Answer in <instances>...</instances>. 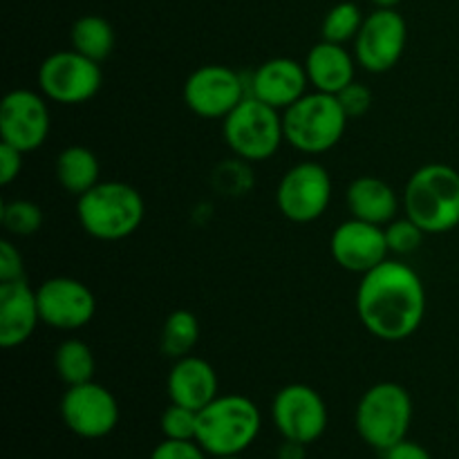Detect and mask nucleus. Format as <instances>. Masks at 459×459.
<instances>
[{
  "instance_id": "1",
  "label": "nucleus",
  "mask_w": 459,
  "mask_h": 459,
  "mask_svg": "<svg viewBox=\"0 0 459 459\" xmlns=\"http://www.w3.org/2000/svg\"><path fill=\"white\" fill-rule=\"evenodd\" d=\"M426 287L420 273L402 260L388 258L361 276L357 314L375 339L402 343L417 334L426 316Z\"/></svg>"
},
{
  "instance_id": "2",
  "label": "nucleus",
  "mask_w": 459,
  "mask_h": 459,
  "mask_svg": "<svg viewBox=\"0 0 459 459\" xmlns=\"http://www.w3.org/2000/svg\"><path fill=\"white\" fill-rule=\"evenodd\" d=\"M76 218L94 240L119 242L137 233L146 218V204L134 186L108 179L76 197Z\"/></svg>"
},
{
  "instance_id": "3",
  "label": "nucleus",
  "mask_w": 459,
  "mask_h": 459,
  "mask_svg": "<svg viewBox=\"0 0 459 459\" xmlns=\"http://www.w3.org/2000/svg\"><path fill=\"white\" fill-rule=\"evenodd\" d=\"M402 206L426 236L453 231L459 227V173L448 164L421 166L403 186Z\"/></svg>"
},
{
  "instance_id": "4",
  "label": "nucleus",
  "mask_w": 459,
  "mask_h": 459,
  "mask_svg": "<svg viewBox=\"0 0 459 459\" xmlns=\"http://www.w3.org/2000/svg\"><path fill=\"white\" fill-rule=\"evenodd\" d=\"M263 412L245 394H218L197 412L195 442L211 457L242 455L258 439Z\"/></svg>"
},
{
  "instance_id": "5",
  "label": "nucleus",
  "mask_w": 459,
  "mask_h": 459,
  "mask_svg": "<svg viewBox=\"0 0 459 459\" xmlns=\"http://www.w3.org/2000/svg\"><path fill=\"white\" fill-rule=\"evenodd\" d=\"M348 115L334 94L307 92L282 110L285 142L303 155H323L343 139Z\"/></svg>"
},
{
  "instance_id": "6",
  "label": "nucleus",
  "mask_w": 459,
  "mask_h": 459,
  "mask_svg": "<svg viewBox=\"0 0 459 459\" xmlns=\"http://www.w3.org/2000/svg\"><path fill=\"white\" fill-rule=\"evenodd\" d=\"M412 415V397L402 384L381 381L370 385L359 399L354 412L357 433L375 451H385L408 437Z\"/></svg>"
},
{
  "instance_id": "7",
  "label": "nucleus",
  "mask_w": 459,
  "mask_h": 459,
  "mask_svg": "<svg viewBox=\"0 0 459 459\" xmlns=\"http://www.w3.org/2000/svg\"><path fill=\"white\" fill-rule=\"evenodd\" d=\"M222 137L238 160L249 164L272 160L285 142L282 112L249 94L222 119Z\"/></svg>"
},
{
  "instance_id": "8",
  "label": "nucleus",
  "mask_w": 459,
  "mask_h": 459,
  "mask_svg": "<svg viewBox=\"0 0 459 459\" xmlns=\"http://www.w3.org/2000/svg\"><path fill=\"white\" fill-rule=\"evenodd\" d=\"M103 85L101 63L76 49L54 52L40 63L39 88L45 99L58 106H81L92 101Z\"/></svg>"
},
{
  "instance_id": "9",
  "label": "nucleus",
  "mask_w": 459,
  "mask_h": 459,
  "mask_svg": "<svg viewBox=\"0 0 459 459\" xmlns=\"http://www.w3.org/2000/svg\"><path fill=\"white\" fill-rule=\"evenodd\" d=\"M332 178L323 164L314 160L299 161L281 178L276 188V206L285 220L294 224L316 222L332 202Z\"/></svg>"
},
{
  "instance_id": "10",
  "label": "nucleus",
  "mask_w": 459,
  "mask_h": 459,
  "mask_svg": "<svg viewBox=\"0 0 459 459\" xmlns=\"http://www.w3.org/2000/svg\"><path fill=\"white\" fill-rule=\"evenodd\" d=\"M184 103L202 119H227L247 97L249 81L229 65H202L184 83Z\"/></svg>"
},
{
  "instance_id": "11",
  "label": "nucleus",
  "mask_w": 459,
  "mask_h": 459,
  "mask_svg": "<svg viewBox=\"0 0 459 459\" xmlns=\"http://www.w3.org/2000/svg\"><path fill=\"white\" fill-rule=\"evenodd\" d=\"M406 45V18L397 9H375L354 39V56L370 74H385L402 61Z\"/></svg>"
},
{
  "instance_id": "12",
  "label": "nucleus",
  "mask_w": 459,
  "mask_h": 459,
  "mask_svg": "<svg viewBox=\"0 0 459 459\" xmlns=\"http://www.w3.org/2000/svg\"><path fill=\"white\" fill-rule=\"evenodd\" d=\"M272 420L282 439L314 444L327 430V403L318 390L307 384H287L272 402Z\"/></svg>"
},
{
  "instance_id": "13",
  "label": "nucleus",
  "mask_w": 459,
  "mask_h": 459,
  "mask_svg": "<svg viewBox=\"0 0 459 459\" xmlns=\"http://www.w3.org/2000/svg\"><path fill=\"white\" fill-rule=\"evenodd\" d=\"M52 130L48 99L43 92L16 88L0 103V139L21 152H34L48 142Z\"/></svg>"
},
{
  "instance_id": "14",
  "label": "nucleus",
  "mask_w": 459,
  "mask_h": 459,
  "mask_svg": "<svg viewBox=\"0 0 459 459\" xmlns=\"http://www.w3.org/2000/svg\"><path fill=\"white\" fill-rule=\"evenodd\" d=\"M119 402L106 385H70L61 399V420L81 439H103L119 424Z\"/></svg>"
},
{
  "instance_id": "15",
  "label": "nucleus",
  "mask_w": 459,
  "mask_h": 459,
  "mask_svg": "<svg viewBox=\"0 0 459 459\" xmlns=\"http://www.w3.org/2000/svg\"><path fill=\"white\" fill-rule=\"evenodd\" d=\"M40 323L61 332H74L90 325L97 314L94 291L79 278L54 276L36 290Z\"/></svg>"
},
{
  "instance_id": "16",
  "label": "nucleus",
  "mask_w": 459,
  "mask_h": 459,
  "mask_svg": "<svg viewBox=\"0 0 459 459\" xmlns=\"http://www.w3.org/2000/svg\"><path fill=\"white\" fill-rule=\"evenodd\" d=\"M330 254L341 269L366 276L390 258L385 229L357 218L345 220L332 231Z\"/></svg>"
},
{
  "instance_id": "17",
  "label": "nucleus",
  "mask_w": 459,
  "mask_h": 459,
  "mask_svg": "<svg viewBox=\"0 0 459 459\" xmlns=\"http://www.w3.org/2000/svg\"><path fill=\"white\" fill-rule=\"evenodd\" d=\"M249 94L276 110H287L307 94L309 79L305 63L296 58H269L249 74Z\"/></svg>"
},
{
  "instance_id": "18",
  "label": "nucleus",
  "mask_w": 459,
  "mask_h": 459,
  "mask_svg": "<svg viewBox=\"0 0 459 459\" xmlns=\"http://www.w3.org/2000/svg\"><path fill=\"white\" fill-rule=\"evenodd\" d=\"M40 323L36 290L21 281L0 282V345L13 350L25 345L34 336Z\"/></svg>"
},
{
  "instance_id": "19",
  "label": "nucleus",
  "mask_w": 459,
  "mask_h": 459,
  "mask_svg": "<svg viewBox=\"0 0 459 459\" xmlns=\"http://www.w3.org/2000/svg\"><path fill=\"white\" fill-rule=\"evenodd\" d=\"M166 390L170 403H179L200 412L220 394L218 372L206 359L188 354L173 363L166 379Z\"/></svg>"
},
{
  "instance_id": "20",
  "label": "nucleus",
  "mask_w": 459,
  "mask_h": 459,
  "mask_svg": "<svg viewBox=\"0 0 459 459\" xmlns=\"http://www.w3.org/2000/svg\"><path fill=\"white\" fill-rule=\"evenodd\" d=\"M305 72L314 90L336 97L357 81V56H352L343 45L321 39V43L314 45L305 56Z\"/></svg>"
},
{
  "instance_id": "21",
  "label": "nucleus",
  "mask_w": 459,
  "mask_h": 459,
  "mask_svg": "<svg viewBox=\"0 0 459 459\" xmlns=\"http://www.w3.org/2000/svg\"><path fill=\"white\" fill-rule=\"evenodd\" d=\"M345 204L352 218L385 227L397 218L402 202L388 182L375 175H361L350 182L345 191Z\"/></svg>"
},
{
  "instance_id": "22",
  "label": "nucleus",
  "mask_w": 459,
  "mask_h": 459,
  "mask_svg": "<svg viewBox=\"0 0 459 459\" xmlns=\"http://www.w3.org/2000/svg\"><path fill=\"white\" fill-rule=\"evenodd\" d=\"M54 173H56V179L63 191L74 197H81L101 182L99 157L88 146H79V143L63 148L58 152Z\"/></svg>"
},
{
  "instance_id": "23",
  "label": "nucleus",
  "mask_w": 459,
  "mask_h": 459,
  "mask_svg": "<svg viewBox=\"0 0 459 459\" xmlns=\"http://www.w3.org/2000/svg\"><path fill=\"white\" fill-rule=\"evenodd\" d=\"M115 40L112 25L108 22V18L99 16V13H85V16L76 18L70 30L72 49L97 63H103L110 56L115 49Z\"/></svg>"
},
{
  "instance_id": "24",
  "label": "nucleus",
  "mask_w": 459,
  "mask_h": 459,
  "mask_svg": "<svg viewBox=\"0 0 459 459\" xmlns=\"http://www.w3.org/2000/svg\"><path fill=\"white\" fill-rule=\"evenodd\" d=\"M54 370L67 388L94 381L97 361L92 348L81 339H65L54 352Z\"/></svg>"
},
{
  "instance_id": "25",
  "label": "nucleus",
  "mask_w": 459,
  "mask_h": 459,
  "mask_svg": "<svg viewBox=\"0 0 459 459\" xmlns=\"http://www.w3.org/2000/svg\"><path fill=\"white\" fill-rule=\"evenodd\" d=\"M197 341H200V321L188 309H175L166 316L164 325H161L160 348L166 357L182 359L193 354Z\"/></svg>"
},
{
  "instance_id": "26",
  "label": "nucleus",
  "mask_w": 459,
  "mask_h": 459,
  "mask_svg": "<svg viewBox=\"0 0 459 459\" xmlns=\"http://www.w3.org/2000/svg\"><path fill=\"white\" fill-rule=\"evenodd\" d=\"M363 21H366V16H363L361 7H359L357 3H352V0H345V3L334 4V7L325 13V18H323V25H321L323 40L345 45L348 40L357 39Z\"/></svg>"
},
{
  "instance_id": "27",
  "label": "nucleus",
  "mask_w": 459,
  "mask_h": 459,
  "mask_svg": "<svg viewBox=\"0 0 459 459\" xmlns=\"http://www.w3.org/2000/svg\"><path fill=\"white\" fill-rule=\"evenodd\" d=\"M43 209L31 200H7L0 209V222L9 236H34L43 227Z\"/></svg>"
},
{
  "instance_id": "28",
  "label": "nucleus",
  "mask_w": 459,
  "mask_h": 459,
  "mask_svg": "<svg viewBox=\"0 0 459 459\" xmlns=\"http://www.w3.org/2000/svg\"><path fill=\"white\" fill-rule=\"evenodd\" d=\"M385 240H388L390 254L394 255H411L424 242L426 231L417 222H412L408 215L403 218H394L393 222L385 224Z\"/></svg>"
},
{
  "instance_id": "29",
  "label": "nucleus",
  "mask_w": 459,
  "mask_h": 459,
  "mask_svg": "<svg viewBox=\"0 0 459 459\" xmlns=\"http://www.w3.org/2000/svg\"><path fill=\"white\" fill-rule=\"evenodd\" d=\"M160 429L164 439H179V442H193L197 437V411L179 403H170L161 412Z\"/></svg>"
},
{
  "instance_id": "30",
  "label": "nucleus",
  "mask_w": 459,
  "mask_h": 459,
  "mask_svg": "<svg viewBox=\"0 0 459 459\" xmlns=\"http://www.w3.org/2000/svg\"><path fill=\"white\" fill-rule=\"evenodd\" d=\"M336 99H339L341 108L348 115V119H359V117L368 115V110L372 108V101H375V94H372V90L366 83L352 81L348 88H343L336 94Z\"/></svg>"
},
{
  "instance_id": "31",
  "label": "nucleus",
  "mask_w": 459,
  "mask_h": 459,
  "mask_svg": "<svg viewBox=\"0 0 459 459\" xmlns=\"http://www.w3.org/2000/svg\"><path fill=\"white\" fill-rule=\"evenodd\" d=\"M209 453L193 439V442H179V439H164L152 448L148 459H206Z\"/></svg>"
},
{
  "instance_id": "32",
  "label": "nucleus",
  "mask_w": 459,
  "mask_h": 459,
  "mask_svg": "<svg viewBox=\"0 0 459 459\" xmlns=\"http://www.w3.org/2000/svg\"><path fill=\"white\" fill-rule=\"evenodd\" d=\"M25 278V264L18 247L12 240H0V282H12Z\"/></svg>"
},
{
  "instance_id": "33",
  "label": "nucleus",
  "mask_w": 459,
  "mask_h": 459,
  "mask_svg": "<svg viewBox=\"0 0 459 459\" xmlns=\"http://www.w3.org/2000/svg\"><path fill=\"white\" fill-rule=\"evenodd\" d=\"M22 155L18 148L9 146V143H0V184L9 186L12 182H16L18 175L22 170Z\"/></svg>"
},
{
  "instance_id": "34",
  "label": "nucleus",
  "mask_w": 459,
  "mask_h": 459,
  "mask_svg": "<svg viewBox=\"0 0 459 459\" xmlns=\"http://www.w3.org/2000/svg\"><path fill=\"white\" fill-rule=\"evenodd\" d=\"M384 459H433L430 451L426 446H421L420 442H412V439H402L394 446L381 451Z\"/></svg>"
},
{
  "instance_id": "35",
  "label": "nucleus",
  "mask_w": 459,
  "mask_h": 459,
  "mask_svg": "<svg viewBox=\"0 0 459 459\" xmlns=\"http://www.w3.org/2000/svg\"><path fill=\"white\" fill-rule=\"evenodd\" d=\"M276 459H307V444L294 442V439H282Z\"/></svg>"
},
{
  "instance_id": "36",
  "label": "nucleus",
  "mask_w": 459,
  "mask_h": 459,
  "mask_svg": "<svg viewBox=\"0 0 459 459\" xmlns=\"http://www.w3.org/2000/svg\"><path fill=\"white\" fill-rule=\"evenodd\" d=\"M377 9H394L402 0H370Z\"/></svg>"
},
{
  "instance_id": "37",
  "label": "nucleus",
  "mask_w": 459,
  "mask_h": 459,
  "mask_svg": "<svg viewBox=\"0 0 459 459\" xmlns=\"http://www.w3.org/2000/svg\"><path fill=\"white\" fill-rule=\"evenodd\" d=\"M213 459H245L242 455H229V457H213Z\"/></svg>"
},
{
  "instance_id": "38",
  "label": "nucleus",
  "mask_w": 459,
  "mask_h": 459,
  "mask_svg": "<svg viewBox=\"0 0 459 459\" xmlns=\"http://www.w3.org/2000/svg\"><path fill=\"white\" fill-rule=\"evenodd\" d=\"M457 417H459V399H457Z\"/></svg>"
}]
</instances>
